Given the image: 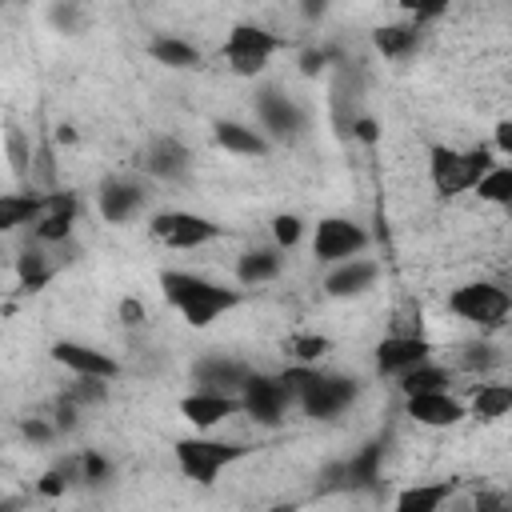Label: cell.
<instances>
[{
	"label": "cell",
	"mask_w": 512,
	"mask_h": 512,
	"mask_svg": "<svg viewBox=\"0 0 512 512\" xmlns=\"http://www.w3.org/2000/svg\"><path fill=\"white\" fill-rule=\"evenodd\" d=\"M160 292H164L168 308L192 328H208L212 320H220L224 312H232L244 300L240 288H228L220 280H208V276L184 272V268H164L160 272Z\"/></svg>",
	"instance_id": "1"
},
{
	"label": "cell",
	"mask_w": 512,
	"mask_h": 512,
	"mask_svg": "<svg viewBox=\"0 0 512 512\" xmlns=\"http://www.w3.org/2000/svg\"><path fill=\"white\" fill-rule=\"evenodd\" d=\"M280 380L292 392V408H300L308 420H336L340 412H348L360 396V380L344 376V372H328V368H304V364H288L280 372Z\"/></svg>",
	"instance_id": "2"
},
{
	"label": "cell",
	"mask_w": 512,
	"mask_h": 512,
	"mask_svg": "<svg viewBox=\"0 0 512 512\" xmlns=\"http://www.w3.org/2000/svg\"><path fill=\"white\" fill-rule=\"evenodd\" d=\"M496 164V152L488 144L476 148H452V144H432L428 148V180L440 196H460L472 192L476 180Z\"/></svg>",
	"instance_id": "3"
},
{
	"label": "cell",
	"mask_w": 512,
	"mask_h": 512,
	"mask_svg": "<svg viewBox=\"0 0 512 512\" xmlns=\"http://www.w3.org/2000/svg\"><path fill=\"white\" fill-rule=\"evenodd\" d=\"M248 452H252L248 444H240V440H216L208 432H196V436H184V440L172 444V456H176L180 476L192 480V484H200V488L216 484V476L224 468H232L236 460H244Z\"/></svg>",
	"instance_id": "4"
},
{
	"label": "cell",
	"mask_w": 512,
	"mask_h": 512,
	"mask_svg": "<svg viewBox=\"0 0 512 512\" xmlns=\"http://www.w3.org/2000/svg\"><path fill=\"white\" fill-rule=\"evenodd\" d=\"M448 312L480 332H492V328H504L508 312H512V296L504 284H492V280H468L460 288L448 292Z\"/></svg>",
	"instance_id": "5"
},
{
	"label": "cell",
	"mask_w": 512,
	"mask_h": 512,
	"mask_svg": "<svg viewBox=\"0 0 512 512\" xmlns=\"http://www.w3.org/2000/svg\"><path fill=\"white\" fill-rule=\"evenodd\" d=\"M288 40L276 36L272 28H260V24H232V32L224 36V64L236 72V76H260L276 52H284Z\"/></svg>",
	"instance_id": "6"
},
{
	"label": "cell",
	"mask_w": 512,
	"mask_h": 512,
	"mask_svg": "<svg viewBox=\"0 0 512 512\" xmlns=\"http://www.w3.org/2000/svg\"><path fill=\"white\" fill-rule=\"evenodd\" d=\"M384 452H388L384 440H368L352 456L332 460L320 472V492H372L384 476Z\"/></svg>",
	"instance_id": "7"
},
{
	"label": "cell",
	"mask_w": 512,
	"mask_h": 512,
	"mask_svg": "<svg viewBox=\"0 0 512 512\" xmlns=\"http://www.w3.org/2000/svg\"><path fill=\"white\" fill-rule=\"evenodd\" d=\"M148 236L164 248H176V252H188V248H204L212 240L224 236V224H216L212 216H200V212H188V208H164L148 220Z\"/></svg>",
	"instance_id": "8"
},
{
	"label": "cell",
	"mask_w": 512,
	"mask_h": 512,
	"mask_svg": "<svg viewBox=\"0 0 512 512\" xmlns=\"http://www.w3.org/2000/svg\"><path fill=\"white\" fill-rule=\"evenodd\" d=\"M236 400H240V416L256 420L260 428H276L288 416V408H292V392L280 380V372H256V368L240 384Z\"/></svg>",
	"instance_id": "9"
},
{
	"label": "cell",
	"mask_w": 512,
	"mask_h": 512,
	"mask_svg": "<svg viewBox=\"0 0 512 512\" xmlns=\"http://www.w3.org/2000/svg\"><path fill=\"white\" fill-rule=\"evenodd\" d=\"M364 248H368V232L348 216H320L312 224V256L328 268L364 256Z\"/></svg>",
	"instance_id": "10"
},
{
	"label": "cell",
	"mask_w": 512,
	"mask_h": 512,
	"mask_svg": "<svg viewBox=\"0 0 512 512\" xmlns=\"http://www.w3.org/2000/svg\"><path fill=\"white\" fill-rule=\"evenodd\" d=\"M256 120H260V136L268 144H292L308 128L304 108L280 88H260L256 92Z\"/></svg>",
	"instance_id": "11"
},
{
	"label": "cell",
	"mask_w": 512,
	"mask_h": 512,
	"mask_svg": "<svg viewBox=\"0 0 512 512\" xmlns=\"http://www.w3.org/2000/svg\"><path fill=\"white\" fill-rule=\"evenodd\" d=\"M144 204H148V188L128 172H112L96 184V212L108 224H132L144 212Z\"/></svg>",
	"instance_id": "12"
},
{
	"label": "cell",
	"mask_w": 512,
	"mask_h": 512,
	"mask_svg": "<svg viewBox=\"0 0 512 512\" xmlns=\"http://www.w3.org/2000/svg\"><path fill=\"white\" fill-rule=\"evenodd\" d=\"M52 360H56L64 372L80 376V380H104V384H112V380L120 376V360L108 356V352L96 348V344H84V340H56V344H52Z\"/></svg>",
	"instance_id": "13"
},
{
	"label": "cell",
	"mask_w": 512,
	"mask_h": 512,
	"mask_svg": "<svg viewBox=\"0 0 512 512\" xmlns=\"http://www.w3.org/2000/svg\"><path fill=\"white\" fill-rule=\"evenodd\" d=\"M76 216H80V204L72 192H44V208L36 216V224L28 228L32 232V244L40 248H60L72 240V228H76Z\"/></svg>",
	"instance_id": "14"
},
{
	"label": "cell",
	"mask_w": 512,
	"mask_h": 512,
	"mask_svg": "<svg viewBox=\"0 0 512 512\" xmlns=\"http://www.w3.org/2000/svg\"><path fill=\"white\" fill-rule=\"evenodd\" d=\"M360 92H364L360 68H352V60L336 64L332 68V84H328V116H332V124H336L340 136H348L352 124H356V116H364Z\"/></svg>",
	"instance_id": "15"
},
{
	"label": "cell",
	"mask_w": 512,
	"mask_h": 512,
	"mask_svg": "<svg viewBox=\"0 0 512 512\" xmlns=\"http://www.w3.org/2000/svg\"><path fill=\"white\" fill-rule=\"evenodd\" d=\"M424 360H432V344L420 332H392V336H384L376 344V372L380 376H396L400 380L404 372H412Z\"/></svg>",
	"instance_id": "16"
},
{
	"label": "cell",
	"mask_w": 512,
	"mask_h": 512,
	"mask_svg": "<svg viewBox=\"0 0 512 512\" xmlns=\"http://www.w3.org/2000/svg\"><path fill=\"white\" fill-rule=\"evenodd\" d=\"M248 364L236 360V356H224V352H208L192 364V380L200 392H224V396H236L240 384L248 380Z\"/></svg>",
	"instance_id": "17"
},
{
	"label": "cell",
	"mask_w": 512,
	"mask_h": 512,
	"mask_svg": "<svg viewBox=\"0 0 512 512\" xmlns=\"http://www.w3.org/2000/svg\"><path fill=\"white\" fill-rule=\"evenodd\" d=\"M180 416L196 432H212V428L228 424L232 416H240V400L236 396H224V392H200V388H192L188 396H180Z\"/></svg>",
	"instance_id": "18"
},
{
	"label": "cell",
	"mask_w": 512,
	"mask_h": 512,
	"mask_svg": "<svg viewBox=\"0 0 512 512\" xmlns=\"http://www.w3.org/2000/svg\"><path fill=\"white\" fill-rule=\"evenodd\" d=\"M404 416L424 428H456L464 420V400H456L448 388L416 392V396H404Z\"/></svg>",
	"instance_id": "19"
},
{
	"label": "cell",
	"mask_w": 512,
	"mask_h": 512,
	"mask_svg": "<svg viewBox=\"0 0 512 512\" xmlns=\"http://www.w3.org/2000/svg\"><path fill=\"white\" fill-rule=\"evenodd\" d=\"M376 280H380V264L368 260V256H356V260H344V264H332V268H328V276H324V296H332V300H352V296H364Z\"/></svg>",
	"instance_id": "20"
},
{
	"label": "cell",
	"mask_w": 512,
	"mask_h": 512,
	"mask_svg": "<svg viewBox=\"0 0 512 512\" xmlns=\"http://www.w3.org/2000/svg\"><path fill=\"white\" fill-rule=\"evenodd\" d=\"M192 168V152L176 140V136H156L148 148H144V172L160 184H176L184 180Z\"/></svg>",
	"instance_id": "21"
},
{
	"label": "cell",
	"mask_w": 512,
	"mask_h": 512,
	"mask_svg": "<svg viewBox=\"0 0 512 512\" xmlns=\"http://www.w3.org/2000/svg\"><path fill=\"white\" fill-rule=\"evenodd\" d=\"M452 496H456V480H416L396 492L392 512H444Z\"/></svg>",
	"instance_id": "22"
},
{
	"label": "cell",
	"mask_w": 512,
	"mask_h": 512,
	"mask_svg": "<svg viewBox=\"0 0 512 512\" xmlns=\"http://www.w3.org/2000/svg\"><path fill=\"white\" fill-rule=\"evenodd\" d=\"M284 272V252L276 244L268 248H248L236 256V284L240 288H260L268 280H276Z\"/></svg>",
	"instance_id": "23"
},
{
	"label": "cell",
	"mask_w": 512,
	"mask_h": 512,
	"mask_svg": "<svg viewBox=\"0 0 512 512\" xmlns=\"http://www.w3.org/2000/svg\"><path fill=\"white\" fill-rule=\"evenodd\" d=\"M44 208V192L36 188H20V192H0V236L32 228L36 216Z\"/></svg>",
	"instance_id": "24"
},
{
	"label": "cell",
	"mask_w": 512,
	"mask_h": 512,
	"mask_svg": "<svg viewBox=\"0 0 512 512\" xmlns=\"http://www.w3.org/2000/svg\"><path fill=\"white\" fill-rule=\"evenodd\" d=\"M212 136L232 156H268L272 152V144L260 136V128H252L244 120H216L212 124Z\"/></svg>",
	"instance_id": "25"
},
{
	"label": "cell",
	"mask_w": 512,
	"mask_h": 512,
	"mask_svg": "<svg viewBox=\"0 0 512 512\" xmlns=\"http://www.w3.org/2000/svg\"><path fill=\"white\" fill-rule=\"evenodd\" d=\"M508 408H512V388L504 380H484V384H476L472 400L464 404V416H472L480 424H496L508 416Z\"/></svg>",
	"instance_id": "26"
},
{
	"label": "cell",
	"mask_w": 512,
	"mask_h": 512,
	"mask_svg": "<svg viewBox=\"0 0 512 512\" xmlns=\"http://www.w3.org/2000/svg\"><path fill=\"white\" fill-rule=\"evenodd\" d=\"M148 56L160 64V68H172V72H184V68H200V48L184 36H152L148 40Z\"/></svg>",
	"instance_id": "27"
},
{
	"label": "cell",
	"mask_w": 512,
	"mask_h": 512,
	"mask_svg": "<svg viewBox=\"0 0 512 512\" xmlns=\"http://www.w3.org/2000/svg\"><path fill=\"white\" fill-rule=\"evenodd\" d=\"M56 268H60V260L52 256V248H40V244H28V248L16 256V280H20V288H28V292L44 288V284L56 276Z\"/></svg>",
	"instance_id": "28"
},
{
	"label": "cell",
	"mask_w": 512,
	"mask_h": 512,
	"mask_svg": "<svg viewBox=\"0 0 512 512\" xmlns=\"http://www.w3.org/2000/svg\"><path fill=\"white\" fill-rule=\"evenodd\" d=\"M416 44H420V28H416L412 20L380 24V28L372 32V48H376L384 60H404V56L416 52Z\"/></svg>",
	"instance_id": "29"
},
{
	"label": "cell",
	"mask_w": 512,
	"mask_h": 512,
	"mask_svg": "<svg viewBox=\"0 0 512 512\" xmlns=\"http://www.w3.org/2000/svg\"><path fill=\"white\" fill-rule=\"evenodd\" d=\"M396 384H400V396L440 392V388H448V384H452V368H448V364H440V360H424V364H416L412 372H404Z\"/></svg>",
	"instance_id": "30"
},
{
	"label": "cell",
	"mask_w": 512,
	"mask_h": 512,
	"mask_svg": "<svg viewBox=\"0 0 512 512\" xmlns=\"http://www.w3.org/2000/svg\"><path fill=\"white\" fill-rule=\"evenodd\" d=\"M32 140H28V132L20 128V124H4V160H8V168H12V176L24 184V180H32Z\"/></svg>",
	"instance_id": "31"
},
{
	"label": "cell",
	"mask_w": 512,
	"mask_h": 512,
	"mask_svg": "<svg viewBox=\"0 0 512 512\" xmlns=\"http://www.w3.org/2000/svg\"><path fill=\"white\" fill-rule=\"evenodd\" d=\"M484 204H496V208H508L512 204V168L504 164V160H496L480 180H476V188H472Z\"/></svg>",
	"instance_id": "32"
},
{
	"label": "cell",
	"mask_w": 512,
	"mask_h": 512,
	"mask_svg": "<svg viewBox=\"0 0 512 512\" xmlns=\"http://www.w3.org/2000/svg\"><path fill=\"white\" fill-rule=\"evenodd\" d=\"M332 352V340L320 336V332H296L288 340V356L292 364H304V368H320V360Z\"/></svg>",
	"instance_id": "33"
},
{
	"label": "cell",
	"mask_w": 512,
	"mask_h": 512,
	"mask_svg": "<svg viewBox=\"0 0 512 512\" xmlns=\"http://www.w3.org/2000/svg\"><path fill=\"white\" fill-rule=\"evenodd\" d=\"M500 360H504V356H500L496 344L472 340V344H460V348H456V360H452V364H456L460 372H492Z\"/></svg>",
	"instance_id": "34"
},
{
	"label": "cell",
	"mask_w": 512,
	"mask_h": 512,
	"mask_svg": "<svg viewBox=\"0 0 512 512\" xmlns=\"http://www.w3.org/2000/svg\"><path fill=\"white\" fill-rule=\"evenodd\" d=\"M60 400H68L72 408L84 412V408H96V404L108 400V384L104 380H80V376H72V384H64Z\"/></svg>",
	"instance_id": "35"
},
{
	"label": "cell",
	"mask_w": 512,
	"mask_h": 512,
	"mask_svg": "<svg viewBox=\"0 0 512 512\" xmlns=\"http://www.w3.org/2000/svg\"><path fill=\"white\" fill-rule=\"evenodd\" d=\"M336 64H344V56H340V48H332V44H312V48L300 52V72H304V76L332 72Z\"/></svg>",
	"instance_id": "36"
},
{
	"label": "cell",
	"mask_w": 512,
	"mask_h": 512,
	"mask_svg": "<svg viewBox=\"0 0 512 512\" xmlns=\"http://www.w3.org/2000/svg\"><path fill=\"white\" fill-rule=\"evenodd\" d=\"M300 240H304V220H300L296 212H280V216L272 220V244H276L280 252H292Z\"/></svg>",
	"instance_id": "37"
},
{
	"label": "cell",
	"mask_w": 512,
	"mask_h": 512,
	"mask_svg": "<svg viewBox=\"0 0 512 512\" xmlns=\"http://www.w3.org/2000/svg\"><path fill=\"white\" fill-rule=\"evenodd\" d=\"M76 456H80V484H104V480H112V460L104 452L84 448Z\"/></svg>",
	"instance_id": "38"
},
{
	"label": "cell",
	"mask_w": 512,
	"mask_h": 512,
	"mask_svg": "<svg viewBox=\"0 0 512 512\" xmlns=\"http://www.w3.org/2000/svg\"><path fill=\"white\" fill-rule=\"evenodd\" d=\"M20 436H24L32 448H48L52 440H60L56 424L48 420V412H44V416H24V420H20Z\"/></svg>",
	"instance_id": "39"
},
{
	"label": "cell",
	"mask_w": 512,
	"mask_h": 512,
	"mask_svg": "<svg viewBox=\"0 0 512 512\" xmlns=\"http://www.w3.org/2000/svg\"><path fill=\"white\" fill-rule=\"evenodd\" d=\"M460 512H512V504H508V492H500V488H480V492L472 496V504L460 508Z\"/></svg>",
	"instance_id": "40"
},
{
	"label": "cell",
	"mask_w": 512,
	"mask_h": 512,
	"mask_svg": "<svg viewBox=\"0 0 512 512\" xmlns=\"http://www.w3.org/2000/svg\"><path fill=\"white\" fill-rule=\"evenodd\" d=\"M48 20H52L60 32H76L80 20H84V12H80L76 4H52V8H48Z\"/></svg>",
	"instance_id": "41"
},
{
	"label": "cell",
	"mask_w": 512,
	"mask_h": 512,
	"mask_svg": "<svg viewBox=\"0 0 512 512\" xmlns=\"http://www.w3.org/2000/svg\"><path fill=\"white\" fill-rule=\"evenodd\" d=\"M120 320H124L128 328H140V324H144V304H140L136 296L120 300Z\"/></svg>",
	"instance_id": "42"
},
{
	"label": "cell",
	"mask_w": 512,
	"mask_h": 512,
	"mask_svg": "<svg viewBox=\"0 0 512 512\" xmlns=\"http://www.w3.org/2000/svg\"><path fill=\"white\" fill-rule=\"evenodd\" d=\"M348 136H356V140H364V144H372L376 140V120L364 112V116H356V124H352V132Z\"/></svg>",
	"instance_id": "43"
},
{
	"label": "cell",
	"mask_w": 512,
	"mask_h": 512,
	"mask_svg": "<svg viewBox=\"0 0 512 512\" xmlns=\"http://www.w3.org/2000/svg\"><path fill=\"white\" fill-rule=\"evenodd\" d=\"M492 152H496V156H504V160L512 156V124H508V120H500V124H496V148H492Z\"/></svg>",
	"instance_id": "44"
},
{
	"label": "cell",
	"mask_w": 512,
	"mask_h": 512,
	"mask_svg": "<svg viewBox=\"0 0 512 512\" xmlns=\"http://www.w3.org/2000/svg\"><path fill=\"white\" fill-rule=\"evenodd\" d=\"M304 16H312V20L324 16V4H304Z\"/></svg>",
	"instance_id": "45"
},
{
	"label": "cell",
	"mask_w": 512,
	"mask_h": 512,
	"mask_svg": "<svg viewBox=\"0 0 512 512\" xmlns=\"http://www.w3.org/2000/svg\"><path fill=\"white\" fill-rule=\"evenodd\" d=\"M0 512H20V500H0Z\"/></svg>",
	"instance_id": "46"
}]
</instances>
